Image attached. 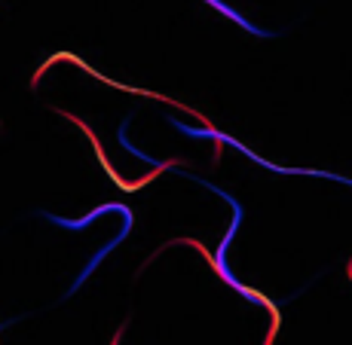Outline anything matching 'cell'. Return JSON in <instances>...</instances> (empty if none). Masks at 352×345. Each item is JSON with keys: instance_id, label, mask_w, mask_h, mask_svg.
<instances>
[{"instance_id": "6da1fadb", "label": "cell", "mask_w": 352, "mask_h": 345, "mask_svg": "<svg viewBox=\"0 0 352 345\" xmlns=\"http://www.w3.org/2000/svg\"><path fill=\"white\" fill-rule=\"evenodd\" d=\"M107 211H129V208H123V205H101V208H96V211L89 214V217H83V220H62V217H52V214H46L52 223H58V226H65V229H83V226H89L96 217H101V214H107Z\"/></svg>"}]
</instances>
